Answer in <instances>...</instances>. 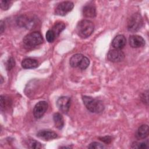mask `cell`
<instances>
[{"label": "cell", "instance_id": "obj_1", "mask_svg": "<svg viewBox=\"0 0 149 149\" xmlns=\"http://www.w3.org/2000/svg\"><path fill=\"white\" fill-rule=\"evenodd\" d=\"M94 30V23L87 19H84L80 21L76 28V31L77 35L82 38H86L90 37L93 33Z\"/></svg>", "mask_w": 149, "mask_h": 149}, {"label": "cell", "instance_id": "obj_2", "mask_svg": "<svg viewBox=\"0 0 149 149\" xmlns=\"http://www.w3.org/2000/svg\"><path fill=\"white\" fill-rule=\"evenodd\" d=\"M82 100L87 109L91 112L101 113L104 109V105L102 101L98 99L84 95L82 97Z\"/></svg>", "mask_w": 149, "mask_h": 149}, {"label": "cell", "instance_id": "obj_3", "mask_svg": "<svg viewBox=\"0 0 149 149\" xmlns=\"http://www.w3.org/2000/svg\"><path fill=\"white\" fill-rule=\"evenodd\" d=\"M43 42V37L39 31H33L27 34L23 40L24 46L30 48L40 45Z\"/></svg>", "mask_w": 149, "mask_h": 149}, {"label": "cell", "instance_id": "obj_4", "mask_svg": "<svg viewBox=\"0 0 149 149\" xmlns=\"http://www.w3.org/2000/svg\"><path fill=\"white\" fill-rule=\"evenodd\" d=\"M69 63L73 68H78L81 70H84L88 67L90 60L81 54H76L70 58Z\"/></svg>", "mask_w": 149, "mask_h": 149}, {"label": "cell", "instance_id": "obj_5", "mask_svg": "<svg viewBox=\"0 0 149 149\" xmlns=\"http://www.w3.org/2000/svg\"><path fill=\"white\" fill-rule=\"evenodd\" d=\"M143 20L141 15L139 13H133L128 19L127 28L128 31L134 33L139 31L142 27Z\"/></svg>", "mask_w": 149, "mask_h": 149}, {"label": "cell", "instance_id": "obj_6", "mask_svg": "<svg viewBox=\"0 0 149 149\" xmlns=\"http://www.w3.org/2000/svg\"><path fill=\"white\" fill-rule=\"evenodd\" d=\"M74 4L70 1H63L59 3L56 6L55 13L58 16H65L70 12L73 8Z\"/></svg>", "mask_w": 149, "mask_h": 149}, {"label": "cell", "instance_id": "obj_7", "mask_svg": "<svg viewBox=\"0 0 149 149\" xmlns=\"http://www.w3.org/2000/svg\"><path fill=\"white\" fill-rule=\"evenodd\" d=\"M48 104L45 101H41L37 102L33 109V115L35 118L40 119L44 115L47 110Z\"/></svg>", "mask_w": 149, "mask_h": 149}, {"label": "cell", "instance_id": "obj_8", "mask_svg": "<svg viewBox=\"0 0 149 149\" xmlns=\"http://www.w3.org/2000/svg\"><path fill=\"white\" fill-rule=\"evenodd\" d=\"M70 103V98L66 96H62L58 99L56 101V105L61 112L67 113L69 110Z\"/></svg>", "mask_w": 149, "mask_h": 149}, {"label": "cell", "instance_id": "obj_9", "mask_svg": "<svg viewBox=\"0 0 149 149\" xmlns=\"http://www.w3.org/2000/svg\"><path fill=\"white\" fill-rule=\"evenodd\" d=\"M17 23L20 26L24 27L27 29H33L36 24L34 19L26 15L19 16L17 19Z\"/></svg>", "mask_w": 149, "mask_h": 149}, {"label": "cell", "instance_id": "obj_10", "mask_svg": "<svg viewBox=\"0 0 149 149\" xmlns=\"http://www.w3.org/2000/svg\"><path fill=\"white\" fill-rule=\"evenodd\" d=\"M108 59L113 62H119L123 60L125 58L124 53L120 49H113L109 50L107 54Z\"/></svg>", "mask_w": 149, "mask_h": 149}, {"label": "cell", "instance_id": "obj_11", "mask_svg": "<svg viewBox=\"0 0 149 149\" xmlns=\"http://www.w3.org/2000/svg\"><path fill=\"white\" fill-rule=\"evenodd\" d=\"M129 44L131 47L137 48L143 47L145 45V40L144 38L139 35H132L129 38Z\"/></svg>", "mask_w": 149, "mask_h": 149}, {"label": "cell", "instance_id": "obj_12", "mask_svg": "<svg viewBox=\"0 0 149 149\" xmlns=\"http://www.w3.org/2000/svg\"><path fill=\"white\" fill-rule=\"evenodd\" d=\"M37 136L43 140L48 141L56 139L58 137V134L55 132L49 130H41L38 132Z\"/></svg>", "mask_w": 149, "mask_h": 149}, {"label": "cell", "instance_id": "obj_13", "mask_svg": "<svg viewBox=\"0 0 149 149\" xmlns=\"http://www.w3.org/2000/svg\"><path fill=\"white\" fill-rule=\"evenodd\" d=\"M126 44V39L123 35L116 36L112 41V45L114 49H121L124 48Z\"/></svg>", "mask_w": 149, "mask_h": 149}, {"label": "cell", "instance_id": "obj_14", "mask_svg": "<svg viewBox=\"0 0 149 149\" xmlns=\"http://www.w3.org/2000/svg\"><path fill=\"white\" fill-rule=\"evenodd\" d=\"M83 15L84 17L93 18L96 16V8L92 3L86 5L83 8Z\"/></svg>", "mask_w": 149, "mask_h": 149}, {"label": "cell", "instance_id": "obj_15", "mask_svg": "<svg viewBox=\"0 0 149 149\" xmlns=\"http://www.w3.org/2000/svg\"><path fill=\"white\" fill-rule=\"evenodd\" d=\"M149 134V128L147 125H142L137 129L136 136L138 139H144Z\"/></svg>", "mask_w": 149, "mask_h": 149}, {"label": "cell", "instance_id": "obj_16", "mask_svg": "<svg viewBox=\"0 0 149 149\" xmlns=\"http://www.w3.org/2000/svg\"><path fill=\"white\" fill-rule=\"evenodd\" d=\"M21 65L24 69H34L38 66V62L34 59L25 58L22 61Z\"/></svg>", "mask_w": 149, "mask_h": 149}, {"label": "cell", "instance_id": "obj_17", "mask_svg": "<svg viewBox=\"0 0 149 149\" xmlns=\"http://www.w3.org/2000/svg\"><path fill=\"white\" fill-rule=\"evenodd\" d=\"M53 120L55 126L58 129H61L64 126V119L62 115L59 113H55L53 115Z\"/></svg>", "mask_w": 149, "mask_h": 149}, {"label": "cell", "instance_id": "obj_18", "mask_svg": "<svg viewBox=\"0 0 149 149\" xmlns=\"http://www.w3.org/2000/svg\"><path fill=\"white\" fill-rule=\"evenodd\" d=\"M65 29V24L62 22H58L53 26L51 30L55 34V37H58L59 34Z\"/></svg>", "mask_w": 149, "mask_h": 149}, {"label": "cell", "instance_id": "obj_19", "mask_svg": "<svg viewBox=\"0 0 149 149\" xmlns=\"http://www.w3.org/2000/svg\"><path fill=\"white\" fill-rule=\"evenodd\" d=\"M27 146L29 148H34V149H37V148H41L42 147L41 144L38 142V141L35 140L34 139H29L27 141Z\"/></svg>", "mask_w": 149, "mask_h": 149}, {"label": "cell", "instance_id": "obj_20", "mask_svg": "<svg viewBox=\"0 0 149 149\" xmlns=\"http://www.w3.org/2000/svg\"><path fill=\"white\" fill-rule=\"evenodd\" d=\"M132 148H148V140L143 141L141 142H134L132 144Z\"/></svg>", "mask_w": 149, "mask_h": 149}, {"label": "cell", "instance_id": "obj_21", "mask_svg": "<svg viewBox=\"0 0 149 149\" xmlns=\"http://www.w3.org/2000/svg\"><path fill=\"white\" fill-rule=\"evenodd\" d=\"M45 37H46V39H47V41L49 42H52L54 41L55 38H56L55 34L51 30H48L47 31Z\"/></svg>", "mask_w": 149, "mask_h": 149}, {"label": "cell", "instance_id": "obj_22", "mask_svg": "<svg viewBox=\"0 0 149 149\" xmlns=\"http://www.w3.org/2000/svg\"><path fill=\"white\" fill-rule=\"evenodd\" d=\"M12 1H1V8L2 10H6L11 6Z\"/></svg>", "mask_w": 149, "mask_h": 149}, {"label": "cell", "instance_id": "obj_23", "mask_svg": "<svg viewBox=\"0 0 149 149\" xmlns=\"http://www.w3.org/2000/svg\"><path fill=\"white\" fill-rule=\"evenodd\" d=\"M88 147V148H91V149H100V148H104L105 146L98 142L94 141L90 143Z\"/></svg>", "mask_w": 149, "mask_h": 149}, {"label": "cell", "instance_id": "obj_24", "mask_svg": "<svg viewBox=\"0 0 149 149\" xmlns=\"http://www.w3.org/2000/svg\"><path fill=\"white\" fill-rule=\"evenodd\" d=\"M15 59L12 57H10L8 60V61L6 62V69H7V70H11L15 66Z\"/></svg>", "mask_w": 149, "mask_h": 149}, {"label": "cell", "instance_id": "obj_25", "mask_svg": "<svg viewBox=\"0 0 149 149\" xmlns=\"http://www.w3.org/2000/svg\"><path fill=\"white\" fill-rule=\"evenodd\" d=\"M100 139L101 141H104V143H107V144L109 143L111 141V140H112L111 137H110V136H107L102 137H100Z\"/></svg>", "mask_w": 149, "mask_h": 149}, {"label": "cell", "instance_id": "obj_26", "mask_svg": "<svg viewBox=\"0 0 149 149\" xmlns=\"http://www.w3.org/2000/svg\"><path fill=\"white\" fill-rule=\"evenodd\" d=\"M0 23H0V30H1V33L2 34L5 30V24H4L3 20H1Z\"/></svg>", "mask_w": 149, "mask_h": 149}]
</instances>
